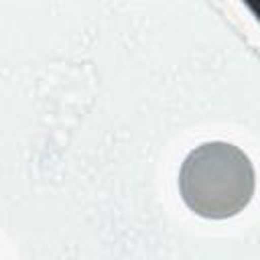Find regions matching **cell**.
Returning a JSON list of instances; mask_svg holds the SVG:
<instances>
[{"label":"cell","instance_id":"1","mask_svg":"<svg viewBox=\"0 0 260 260\" xmlns=\"http://www.w3.org/2000/svg\"><path fill=\"white\" fill-rule=\"evenodd\" d=\"M179 191L187 207L201 217H234L254 195L252 160L230 142H205L183 160Z\"/></svg>","mask_w":260,"mask_h":260}]
</instances>
